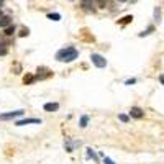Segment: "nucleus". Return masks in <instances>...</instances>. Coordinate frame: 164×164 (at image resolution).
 <instances>
[{
    "mask_svg": "<svg viewBox=\"0 0 164 164\" xmlns=\"http://www.w3.org/2000/svg\"><path fill=\"white\" fill-rule=\"evenodd\" d=\"M23 113V110H15V112H8V113H2L0 115V120H15V118H18V116H21Z\"/></svg>",
    "mask_w": 164,
    "mask_h": 164,
    "instance_id": "7ed1b4c3",
    "label": "nucleus"
},
{
    "mask_svg": "<svg viewBox=\"0 0 164 164\" xmlns=\"http://www.w3.org/2000/svg\"><path fill=\"white\" fill-rule=\"evenodd\" d=\"M10 25V16H0V28H7Z\"/></svg>",
    "mask_w": 164,
    "mask_h": 164,
    "instance_id": "6e6552de",
    "label": "nucleus"
},
{
    "mask_svg": "<svg viewBox=\"0 0 164 164\" xmlns=\"http://www.w3.org/2000/svg\"><path fill=\"white\" fill-rule=\"evenodd\" d=\"M95 3H97L98 8H105V7H107V3H108V0H95Z\"/></svg>",
    "mask_w": 164,
    "mask_h": 164,
    "instance_id": "ddd939ff",
    "label": "nucleus"
},
{
    "mask_svg": "<svg viewBox=\"0 0 164 164\" xmlns=\"http://www.w3.org/2000/svg\"><path fill=\"white\" fill-rule=\"evenodd\" d=\"M2 3H3V0H0V7H2Z\"/></svg>",
    "mask_w": 164,
    "mask_h": 164,
    "instance_id": "b1692460",
    "label": "nucleus"
},
{
    "mask_svg": "<svg viewBox=\"0 0 164 164\" xmlns=\"http://www.w3.org/2000/svg\"><path fill=\"white\" fill-rule=\"evenodd\" d=\"M130 116L131 118H136V120H139V118H143L144 116V112L139 107H131V110H130Z\"/></svg>",
    "mask_w": 164,
    "mask_h": 164,
    "instance_id": "423d86ee",
    "label": "nucleus"
},
{
    "mask_svg": "<svg viewBox=\"0 0 164 164\" xmlns=\"http://www.w3.org/2000/svg\"><path fill=\"white\" fill-rule=\"evenodd\" d=\"M44 112H57L59 110V103L56 102H49V103H44Z\"/></svg>",
    "mask_w": 164,
    "mask_h": 164,
    "instance_id": "0eeeda50",
    "label": "nucleus"
},
{
    "mask_svg": "<svg viewBox=\"0 0 164 164\" xmlns=\"http://www.w3.org/2000/svg\"><path fill=\"white\" fill-rule=\"evenodd\" d=\"M28 34H30V30H28V28H21L20 36H28Z\"/></svg>",
    "mask_w": 164,
    "mask_h": 164,
    "instance_id": "6ab92c4d",
    "label": "nucleus"
},
{
    "mask_svg": "<svg viewBox=\"0 0 164 164\" xmlns=\"http://www.w3.org/2000/svg\"><path fill=\"white\" fill-rule=\"evenodd\" d=\"M153 31H154V26H149L148 30H144V31H141V33H139V38H143V36H148V34H151Z\"/></svg>",
    "mask_w": 164,
    "mask_h": 164,
    "instance_id": "9b49d317",
    "label": "nucleus"
},
{
    "mask_svg": "<svg viewBox=\"0 0 164 164\" xmlns=\"http://www.w3.org/2000/svg\"><path fill=\"white\" fill-rule=\"evenodd\" d=\"M48 18L52 21H59L61 20V15L59 13H48Z\"/></svg>",
    "mask_w": 164,
    "mask_h": 164,
    "instance_id": "f8f14e48",
    "label": "nucleus"
},
{
    "mask_svg": "<svg viewBox=\"0 0 164 164\" xmlns=\"http://www.w3.org/2000/svg\"><path fill=\"white\" fill-rule=\"evenodd\" d=\"M33 80H34L33 75H25V77H23V82H25V84H31Z\"/></svg>",
    "mask_w": 164,
    "mask_h": 164,
    "instance_id": "a211bd4d",
    "label": "nucleus"
},
{
    "mask_svg": "<svg viewBox=\"0 0 164 164\" xmlns=\"http://www.w3.org/2000/svg\"><path fill=\"white\" fill-rule=\"evenodd\" d=\"M79 51L72 48V46H67V48H62L56 52V59L59 62H72L74 59H77Z\"/></svg>",
    "mask_w": 164,
    "mask_h": 164,
    "instance_id": "f257e3e1",
    "label": "nucleus"
},
{
    "mask_svg": "<svg viewBox=\"0 0 164 164\" xmlns=\"http://www.w3.org/2000/svg\"><path fill=\"white\" fill-rule=\"evenodd\" d=\"M31 123H34V125H41V120L39 118H23V120H16L15 125L16 126H23V125H31Z\"/></svg>",
    "mask_w": 164,
    "mask_h": 164,
    "instance_id": "39448f33",
    "label": "nucleus"
},
{
    "mask_svg": "<svg viewBox=\"0 0 164 164\" xmlns=\"http://www.w3.org/2000/svg\"><path fill=\"white\" fill-rule=\"evenodd\" d=\"M131 20H133V16L131 15H126V16H123V18H121L120 23H121V25H126V23H130Z\"/></svg>",
    "mask_w": 164,
    "mask_h": 164,
    "instance_id": "2eb2a0df",
    "label": "nucleus"
},
{
    "mask_svg": "<svg viewBox=\"0 0 164 164\" xmlns=\"http://www.w3.org/2000/svg\"><path fill=\"white\" fill-rule=\"evenodd\" d=\"M118 118H120V121H123V123L128 121V116H126V115H118Z\"/></svg>",
    "mask_w": 164,
    "mask_h": 164,
    "instance_id": "412c9836",
    "label": "nucleus"
},
{
    "mask_svg": "<svg viewBox=\"0 0 164 164\" xmlns=\"http://www.w3.org/2000/svg\"><path fill=\"white\" fill-rule=\"evenodd\" d=\"M159 80H161L162 84H164V75H159Z\"/></svg>",
    "mask_w": 164,
    "mask_h": 164,
    "instance_id": "5701e85b",
    "label": "nucleus"
},
{
    "mask_svg": "<svg viewBox=\"0 0 164 164\" xmlns=\"http://www.w3.org/2000/svg\"><path fill=\"white\" fill-rule=\"evenodd\" d=\"M85 151H87V156L92 157V159L95 161V162H98V157H97V154H95V153H93V149H92V148H87Z\"/></svg>",
    "mask_w": 164,
    "mask_h": 164,
    "instance_id": "9d476101",
    "label": "nucleus"
},
{
    "mask_svg": "<svg viewBox=\"0 0 164 164\" xmlns=\"http://www.w3.org/2000/svg\"><path fill=\"white\" fill-rule=\"evenodd\" d=\"M154 18L157 20V23H159V21H161V10H159V8H157V7L154 8Z\"/></svg>",
    "mask_w": 164,
    "mask_h": 164,
    "instance_id": "f3484780",
    "label": "nucleus"
},
{
    "mask_svg": "<svg viewBox=\"0 0 164 164\" xmlns=\"http://www.w3.org/2000/svg\"><path fill=\"white\" fill-rule=\"evenodd\" d=\"M134 82H136V79H128L125 84H126V85H131V84H134Z\"/></svg>",
    "mask_w": 164,
    "mask_h": 164,
    "instance_id": "4be33fe9",
    "label": "nucleus"
},
{
    "mask_svg": "<svg viewBox=\"0 0 164 164\" xmlns=\"http://www.w3.org/2000/svg\"><path fill=\"white\" fill-rule=\"evenodd\" d=\"M90 59H92V64L93 66H97V67H105L107 66V59L102 56V54H97V52H92V56H90Z\"/></svg>",
    "mask_w": 164,
    "mask_h": 164,
    "instance_id": "f03ea898",
    "label": "nucleus"
},
{
    "mask_svg": "<svg viewBox=\"0 0 164 164\" xmlns=\"http://www.w3.org/2000/svg\"><path fill=\"white\" fill-rule=\"evenodd\" d=\"M95 0H80V7L85 11H93L95 10Z\"/></svg>",
    "mask_w": 164,
    "mask_h": 164,
    "instance_id": "20e7f679",
    "label": "nucleus"
},
{
    "mask_svg": "<svg viewBox=\"0 0 164 164\" xmlns=\"http://www.w3.org/2000/svg\"><path fill=\"white\" fill-rule=\"evenodd\" d=\"M79 125H80V128H85L87 125H89V116H87V115H82V116H80Z\"/></svg>",
    "mask_w": 164,
    "mask_h": 164,
    "instance_id": "1a4fd4ad",
    "label": "nucleus"
},
{
    "mask_svg": "<svg viewBox=\"0 0 164 164\" xmlns=\"http://www.w3.org/2000/svg\"><path fill=\"white\" fill-rule=\"evenodd\" d=\"M118 2H126V0H118Z\"/></svg>",
    "mask_w": 164,
    "mask_h": 164,
    "instance_id": "393cba45",
    "label": "nucleus"
},
{
    "mask_svg": "<svg viewBox=\"0 0 164 164\" xmlns=\"http://www.w3.org/2000/svg\"><path fill=\"white\" fill-rule=\"evenodd\" d=\"M8 52V48H7V44H0V56H5Z\"/></svg>",
    "mask_w": 164,
    "mask_h": 164,
    "instance_id": "dca6fc26",
    "label": "nucleus"
},
{
    "mask_svg": "<svg viewBox=\"0 0 164 164\" xmlns=\"http://www.w3.org/2000/svg\"><path fill=\"white\" fill-rule=\"evenodd\" d=\"M3 31H5V34H7V36H10V34H13V33H15V26H11V25H8V26H7V28H5V30H3Z\"/></svg>",
    "mask_w": 164,
    "mask_h": 164,
    "instance_id": "4468645a",
    "label": "nucleus"
},
{
    "mask_svg": "<svg viewBox=\"0 0 164 164\" xmlns=\"http://www.w3.org/2000/svg\"><path fill=\"white\" fill-rule=\"evenodd\" d=\"M103 164H115L112 159H110L108 156H103Z\"/></svg>",
    "mask_w": 164,
    "mask_h": 164,
    "instance_id": "aec40b11",
    "label": "nucleus"
}]
</instances>
